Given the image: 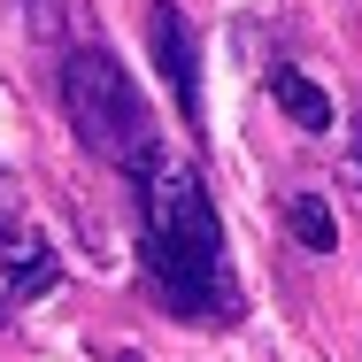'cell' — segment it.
Returning a JSON list of instances; mask_svg holds the SVG:
<instances>
[{
	"instance_id": "obj_3",
	"label": "cell",
	"mask_w": 362,
	"mask_h": 362,
	"mask_svg": "<svg viewBox=\"0 0 362 362\" xmlns=\"http://www.w3.org/2000/svg\"><path fill=\"white\" fill-rule=\"evenodd\" d=\"M146 47H154V70L170 77V100H177L185 132H201V47H193V23L170 0L146 8Z\"/></svg>"
},
{
	"instance_id": "obj_6",
	"label": "cell",
	"mask_w": 362,
	"mask_h": 362,
	"mask_svg": "<svg viewBox=\"0 0 362 362\" xmlns=\"http://www.w3.org/2000/svg\"><path fill=\"white\" fill-rule=\"evenodd\" d=\"M100 362H139V355H132V347H100Z\"/></svg>"
},
{
	"instance_id": "obj_4",
	"label": "cell",
	"mask_w": 362,
	"mask_h": 362,
	"mask_svg": "<svg viewBox=\"0 0 362 362\" xmlns=\"http://www.w3.org/2000/svg\"><path fill=\"white\" fill-rule=\"evenodd\" d=\"M270 100L286 108L300 132H332V93H324L316 77H300V70H270Z\"/></svg>"
},
{
	"instance_id": "obj_1",
	"label": "cell",
	"mask_w": 362,
	"mask_h": 362,
	"mask_svg": "<svg viewBox=\"0 0 362 362\" xmlns=\"http://www.w3.org/2000/svg\"><path fill=\"white\" fill-rule=\"evenodd\" d=\"M132 177H139V262H146L154 300L185 324H231L239 286H231L223 216L201 185V170L170 146H154Z\"/></svg>"
},
{
	"instance_id": "obj_5",
	"label": "cell",
	"mask_w": 362,
	"mask_h": 362,
	"mask_svg": "<svg viewBox=\"0 0 362 362\" xmlns=\"http://www.w3.org/2000/svg\"><path fill=\"white\" fill-rule=\"evenodd\" d=\"M293 239H300L308 255H332V247H339V223H332V209H324L316 193H293Z\"/></svg>"
},
{
	"instance_id": "obj_2",
	"label": "cell",
	"mask_w": 362,
	"mask_h": 362,
	"mask_svg": "<svg viewBox=\"0 0 362 362\" xmlns=\"http://www.w3.org/2000/svg\"><path fill=\"white\" fill-rule=\"evenodd\" d=\"M54 93H62V116H70V132L85 139V154H100V162H116V170H139L146 154L162 146L139 85L124 77V62H116L108 47H70Z\"/></svg>"
},
{
	"instance_id": "obj_7",
	"label": "cell",
	"mask_w": 362,
	"mask_h": 362,
	"mask_svg": "<svg viewBox=\"0 0 362 362\" xmlns=\"http://www.w3.org/2000/svg\"><path fill=\"white\" fill-rule=\"evenodd\" d=\"M355 177H362V108H355Z\"/></svg>"
}]
</instances>
